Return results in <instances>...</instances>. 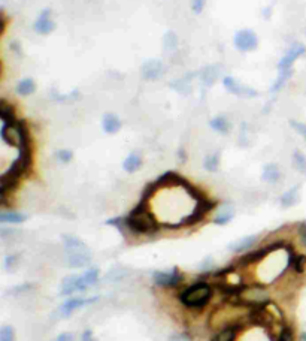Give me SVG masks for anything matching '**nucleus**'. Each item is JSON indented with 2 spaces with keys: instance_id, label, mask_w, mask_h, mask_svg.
I'll return each instance as SVG.
<instances>
[{
  "instance_id": "f257e3e1",
  "label": "nucleus",
  "mask_w": 306,
  "mask_h": 341,
  "mask_svg": "<svg viewBox=\"0 0 306 341\" xmlns=\"http://www.w3.org/2000/svg\"><path fill=\"white\" fill-rule=\"evenodd\" d=\"M126 228L136 235L141 234H154L158 229V223L154 216L150 213L147 202L142 201L126 219Z\"/></svg>"
},
{
  "instance_id": "f03ea898",
  "label": "nucleus",
  "mask_w": 306,
  "mask_h": 341,
  "mask_svg": "<svg viewBox=\"0 0 306 341\" xmlns=\"http://www.w3.org/2000/svg\"><path fill=\"white\" fill-rule=\"evenodd\" d=\"M65 246H66V256H68V263L72 268H82L88 265L90 262V250L87 246L78 240L76 237L66 235L65 237Z\"/></svg>"
},
{
  "instance_id": "7ed1b4c3",
  "label": "nucleus",
  "mask_w": 306,
  "mask_h": 341,
  "mask_svg": "<svg viewBox=\"0 0 306 341\" xmlns=\"http://www.w3.org/2000/svg\"><path fill=\"white\" fill-rule=\"evenodd\" d=\"M211 296H212V290H211L209 284H206V283L202 281V283H196V284H193L191 287L185 289V290L181 293L179 299H181V302H182L185 307H193V308H196V307H203V305H206L208 301L211 299Z\"/></svg>"
},
{
  "instance_id": "20e7f679",
  "label": "nucleus",
  "mask_w": 306,
  "mask_h": 341,
  "mask_svg": "<svg viewBox=\"0 0 306 341\" xmlns=\"http://www.w3.org/2000/svg\"><path fill=\"white\" fill-rule=\"evenodd\" d=\"M257 45H258L257 35H255L252 30H249V29L239 30V32L234 35V47H236L239 51L248 53V51L255 50Z\"/></svg>"
},
{
  "instance_id": "39448f33",
  "label": "nucleus",
  "mask_w": 306,
  "mask_h": 341,
  "mask_svg": "<svg viewBox=\"0 0 306 341\" xmlns=\"http://www.w3.org/2000/svg\"><path fill=\"white\" fill-rule=\"evenodd\" d=\"M305 51H306V48H305L303 44H299V42L293 44V45L288 48V51L284 54V57L281 59V62H279V65H278L279 72H281V71H291V69H293V63L296 62V59H299L300 56H303Z\"/></svg>"
},
{
  "instance_id": "423d86ee",
  "label": "nucleus",
  "mask_w": 306,
  "mask_h": 341,
  "mask_svg": "<svg viewBox=\"0 0 306 341\" xmlns=\"http://www.w3.org/2000/svg\"><path fill=\"white\" fill-rule=\"evenodd\" d=\"M223 84H224V87L230 91V93H233V94H236V96H240V97H255L257 96V91L254 90V88H251V87H248V85H243V84H239L234 78H231V77H226L224 80H223Z\"/></svg>"
},
{
  "instance_id": "0eeeda50",
  "label": "nucleus",
  "mask_w": 306,
  "mask_h": 341,
  "mask_svg": "<svg viewBox=\"0 0 306 341\" xmlns=\"http://www.w3.org/2000/svg\"><path fill=\"white\" fill-rule=\"evenodd\" d=\"M214 205H215L214 202L206 201L205 198H203V199H200V201H197V205H196V208H194L193 214H190L188 217H185V219L182 220V223H181V225H194V223L200 222V220L206 216V213H208V211H211V210L214 208Z\"/></svg>"
},
{
  "instance_id": "6e6552de",
  "label": "nucleus",
  "mask_w": 306,
  "mask_h": 341,
  "mask_svg": "<svg viewBox=\"0 0 306 341\" xmlns=\"http://www.w3.org/2000/svg\"><path fill=\"white\" fill-rule=\"evenodd\" d=\"M153 278L160 286H176L181 283L182 275L176 268H173L170 271H155L153 274Z\"/></svg>"
},
{
  "instance_id": "1a4fd4ad",
  "label": "nucleus",
  "mask_w": 306,
  "mask_h": 341,
  "mask_svg": "<svg viewBox=\"0 0 306 341\" xmlns=\"http://www.w3.org/2000/svg\"><path fill=\"white\" fill-rule=\"evenodd\" d=\"M88 284L85 283L82 275H69L63 280L62 283V293L63 295H71L78 290H87Z\"/></svg>"
},
{
  "instance_id": "9d476101",
  "label": "nucleus",
  "mask_w": 306,
  "mask_h": 341,
  "mask_svg": "<svg viewBox=\"0 0 306 341\" xmlns=\"http://www.w3.org/2000/svg\"><path fill=\"white\" fill-rule=\"evenodd\" d=\"M33 29H35L38 33H41V35H48V33H51V32L56 29V23H54L53 18H51V11H50V9H44V11H42V14H41L39 18L36 20Z\"/></svg>"
},
{
  "instance_id": "9b49d317",
  "label": "nucleus",
  "mask_w": 306,
  "mask_h": 341,
  "mask_svg": "<svg viewBox=\"0 0 306 341\" xmlns=\"http://www.w3.org/2000/svg\"><path fill=\"white\" fill-rule=\"evenodd\" d=\"M163 74V65L158 60H148L142 66V77L145 80H157Z\"/></svg>"
},
{
  "instance_id": "f8f14e48",
  "label": "nucleus",
  "mask_w": 306,
  "mask_h": 341,
  "mask_svg": "<svg viewBox=\"0 0 306 341\" xmlns=\"http://www.w3.org/2000/svg\"><path fill=\"white\" fill-rule=\"evenodd\" d=\"M97 298H91V299H84V298H72L69 301H66L62 307H60V313L63 316H69L72 311H75L76 308L85 305V304H90V302H94Z\"/></svg>"
},
{
  "instance_id": "ddd939ff",
  "label": "nucleus",
  "mask_w": 306,
  "mask_h": 341,
  "mask_svg": "<svg viewBox=\"0 0 306 341\" xmlns=\"http://www.w3.org/2000/svg\"><path fill=\"white\" fill-rule=\"evenodd\" d=\"M257 235H251V237H243V238H240L239 241H236V243H233V244H230V250L231 252H234V253H242V252H246V250H249L255 243H257Z\"/></svg>"
},
{
  "instance_id": "4468645a",
  "label": "nucleus",
  "mask_w": 306,
  "mask_h": 341,
  "mask_svg": "<svg viewBox=\"0 0 306 341\" xmlns=\"http://www.w3.org/2000/svg\"><path fill=\"white\" fill-rule=\"evenodd\" d=\"M102 126L106 133H117L121 127V121L115 114H105L102 120Z\"/></svg>"
},
{
  "instance_id": "2eb2a0df",
  "label": "nucleus",
  "mask_w": 306,
  "mask_h": 341,
  "mask_svg": "<svg viewBox=\"0 0 306 341\" xmlns=\"http://www.w3.org/2000/svg\"><path fill=\"white\" fill-rule=\"evenodd\" d=\"M142 166V159L138 153H132L126 157L124 163H123V168L126 172H136V170Z\"/></svg>"
},
{
  "instance_id": "dca6fc26",
  "label": "nucleus",
  "mask_w": 306,
  "mask_h": 341,
  "mask_svg": "<svg viewBox=\"0 0 306 341\" xmlns=\"http://www.w3.org/2000/svg\"><path fill=\"white\" fill-rule=\"evenodd\" d=\"M281 178V172H279V168L273 163H269L264 166L263 169V180L267 183H276Z\"/></svg>"
},
{
  "instance_id": "f3484780",
  "label": "nucleus",
  "mask_w": 306,
  "mask_h": 341,
  "mask_svg": "<svg viewBox=\"0 0 306 341\" xmlns=\"http://www.w3.org/2000/svg\"><path fill=\"white\" fill-rule=\"evenodd\" d=\"M27 219V216L17 213V211H5L0 214V222L2 223H11V225H18L23 223Z\"/></svg>"
},
{
  "instance_id": "a211bd4d",
  "label": "nucleus",
  "mask_w": 306,
  "mask_h": 341,
  "mask_svg": "<svg viewBox=\"0 0 306 341\" xmlns=\"http://www.w3.org/2000/svg\"><path fill=\"white\" fill-rule=\"evenodd\" d=\"M36 90V84L32 78H26V80H21L18 84H17V93L20 96H30L33 91Z\"/></svg>"
},
{
  "instance_id": "6ab92c4d",
  "label": "nucleus",
  "mask_w": 306,
  "mask_h": 341,
  "mask_svg": "<svg viewBox=\"0 0 306 341\" xmlns=\"http://www.w3.org/2000/svg\"><path fill=\"white\" fill-rule=\"evenodd\" d=\"M299 201V186H294L293 189L287 190L281 196V205L282 207H293Z\"/></svg>"
},
{
  "instance_id": "aec40b11",
  "label": "nucleus",
  "mask_w": 306,
  "mask_h": 341,
  "mask_svg": "<svg viewBox=\"0 0 306 341\" xmlns=\"http://www.w3.org/2000/svg\"><path fill=\"white\" fill-rule=\"evenodd\" d=\"M209 124H211V127L214 129V130H217L218 133H227L229 130H230V123H229V120L226 118V117H214L211 121H209Z\"/></svg>"
},
{
  "instance_id": "412c9836",
  "label": "nucleus",
  "mask_w": 306,
  "mask_h": 341,
  "mask_svg": "<svg viewBox=\"0 0 306 341\" xmlns=\"http://www.w3.org/2000/svg\"><path fill=\"white\" fill-rule=\"evenodd\" d=\"M233 216H234V210H233V207H230V205L227 207V205H226V207L220 211V214L215 217V220H214V222H215L217 225H227V223L233 219Z\"/></svg>"
},
{
  "instance_id": "4be33fe9",
  "label": "nucleus",
  "mask_w": 306,
  "mask_h": 341,
  "mask_svg": "<svg viewBox=\"0 0 306 341\" xmlns=\"http://www.w3.org/2000/svg\"><path fill=\"white\" fill-rule=\"evenodd\" d=\"M203 166H205L206 170H209V172H215V170L218 169V166H220V153H214V154L206 156V159L203 162Z\"/></svg>"
},
{
  "instance_id": "5701e85b",
  "label": "nucleus",
  "mask_w": 306,
  "mask_h": 341,
  "mask_svg": "<svg viewBox=\"0 0 306 341\" xmlns=\"http://www.w3.org/2000/svg\"><path fill=\"white\" fill-rule=\"evenodd\" d=\"M234 338H236V328L229 326V328L223 329L221 332H218L212 341H234Z\"/></svg>"
},
{
  "instance_id": "b1692460",
  "label": "nucleus",
  "mask_w": 306,
  "mask_h": 341,
  "mask_svg": "<svg viewBox=\"0 0 306 341\" xmlns=\"http://www.w3.org/2000/svg\"><path fill=\"white\" fill-rule=\"evenodd\" d=\"M293 165L299 170V172L306 175V156L300 151H296L293 154Z\"/></svg>"
},
{
  "instance_id": "393cba45",
  "label": "nucleus",
  "mask_w": 306,
  "mask_h": 341,
  "mask_svg": "<svg viewBox=\"0 0 306 341\" xmlns=\"http://www.w3.org/2000/svg\"><path fill=\"white\" fill-rule=\"evenodd\" d=\"M85 283L88 284V287H91L93 284H96V281L99 280V269L96 268H91V269H87L84 274H82Z\"/></svg>"
},
{
  "instance_id": "a878e982",
  "label": "nucleus",
  "mask_w": 306,
  "mask_h": 341,
  "mask_svg": "<svg viewBox=\"0 0 306 341\" xmlns=\"http://www.w3.org/2000/svg\"><path fill=\"white\" fill-rule=\"evenodd\" d=\"M0 341H15V332L12 326H3L0 329Z\"/></svg>"
},
{
  "instance_id": "bb28decb",
  "label": "nucleus",
  "mask_w": 306,
  "mask_h": 341,
  "mask_svg": "<svg viewBox=\"0 0 306 341\" xmlns=\"http://www.w3.org/2000/svg\"><path fill=\"white\" fill-rule=\"evenodd\" d=\"M211 68H208L206 71H203V74H202V80H203V83L206 84V85H211L215 80H217V77H218V71H209Z\"/></svg>"
},
{
  "instance_id": "cd10ccee",
  "label": "nucleus",
  "mask_w": 306,
  "mask_h": 341,
  "mask_svg": "<svg viewBox=\"0 0 306 341\" xmlns=\"http://www.w3.org/2000/svg\"><path fill=\"white\" fill-rule=\"evenodd\" d=\"M290 124H291L293 129H294L299 135H302V138L306 141V124H305V123H300V121H294V120H291Z\"/></svg>"
},
{
  "instance_id": "c85d7f7f",
  "label": "nucleus",
  "mask_w": 306,
  "mask_h": 341,
  "mask_svg": "<svg viewBox=\"0 0 306 341\" xmlns=\"http://www.w3.org/2000/svg\"><path fill=\"white\" fill-rule=\"evenodd\" d=\"M291 263H293V266H294V269L297 272H302L303 268H305V263H306V257L305 256H296V257H293Z\"/></svg>"
},
{
  "instance_id": "c756f323",
  "label": "nucleus",
  "mask_w": 306,
  "mask_h": 341,
  "mask_svg": "<svg viewBox=\"0 0 306 341\" xmlns=\"http://www.w3.org/2000/svg\"><path fill=\"white\" fill-rule=\"evenodd\" d=\"M72 157H74V154H72V151H69V150H60V151L57 153V159H59L60 162H63V163L71 162Z\"/></svg>"
},
{
  "instance_id": "7c9ffc66",
  "label": "nucleus",
  "mask_w": 306,
  "mask_h": 341,
  "mask_svg": "<svg viewBox=\"0 0 306 341\" xmlns=\"http://www.w3.org/2000/svg\"><path fill=\"white\" fill-rule=\"evenodd\" d=\"M205 3H206V0H191V9L196 14H200L205 8Z\"/></svg>"
},
{
  "instance_id": "2f4dec72",
  "label": "nucleus",
  "mask_w": 306,
  "mask_h": 341,
  "mask_svg": "<svg viewBox=\"0 0 306 341\" xmlns=\"http://www.w3.org/2000/svg\"><path fill=\"white\" fill-rule=\"evenodd\" d=\"M299 235H300L302 243L306 246V223H302V225L299 226Z\"/></svg>"
},
{
  "instance_id": "473e14b6",
  "label": "nucleus",
  "mask_w": 306,
  "mask_h": 341,
  "mask_svg": "<svg viewBox=\"0 0 306 341\" xmlns=\"http://www.w3.org/2000/svg\"><path fill=\"white\" fill-rule=\"evenodd\" d=\"M57 341H74V335L69 334V332H65L57 338Z\"/></svg>"
},
{
  "instance_id": "72a5a7b5",
  "label": "nucleus",
  "mask_w": 306,
  "mask_h": 341,
  "mask_svg": "<svg viewBox=\"0 0 306 341\" xmlns=\"http://www.w3.org/2000/svg\"><path fill=\"white\" fill-rule=\"evenodd\" d=\"M170 341H190L184 334H175L170 337Z\"/></svg>"
},
{
  "instance_id": "f704fd0d",
  "label": "nucleus",
  "mask_w": 306,
  "mask_h": 341,
  "mask_svg": "<svg viewBox=\"0 0 306 341\" xmlns=\"http://www.w3.org/2000/svg\"><path fill=\"white\" fill-rule=\"evenodd\" d=\"M82 341H94L93 334H91V331H90V329L84 331V334H82Z\"/></svg>"
},
{
  "instance_id": "c9c22d12",
  "label": "nucleus",
  "mask_w": 306,
  "mask_h": 341,
  "mask_svg": "<svg viewBox=\"0 0 306 341\" xmlns=\"http://www.w3.org/2000/svg\"><path fill=\"white\" fill-rule=\"evenodd\" d=\"M300 340H302V341H306V332H303V334H302Z\"/></svg>"
}]
</instances>
